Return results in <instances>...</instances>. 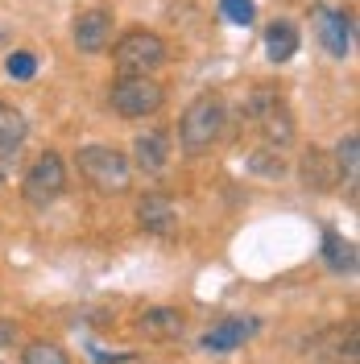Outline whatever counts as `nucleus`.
Masks as SVG:
<instances>
[{"instance_id": "obj_6", "label": "nucleus", "mask_w": 360, "mask_h": 364, "mask_svg": "<svg viewBox=\"0 0 360 364\" xmlns=\"http://www.w3.org/2000/svg\"><path fill=\"white\" fill-rule=\"evenodd\" d=\"M63 191H67V161L54 149H46V154L29 161V170L21 178V195L29 207H50L63 199Z\"/></svg>"}, {"instance_id": "obj_8", "label": "nucleus", "mask_w": 360, "mask_h": 364, "mask_svg": "<svg viewBox=\"0 0 360 364\" xmlns=\"http://www.w3.org/2000/svg\"><path fill=\"white\" fill-rule=\"evenodd\" d=\"M311 17H315L319 46H323L332 58H348V54H352V29H356L352 13H348V9H336V4H315Z\"/></svg>"}, {"instance_id": "obj_19", "label": "nucleus", "mask_w": 360, "mask_h": 364, "mask_svg": "<svg viewBox=\"0 0 360 364\" xmlns=\"http://www.w3.org/2000/svg\"><path fill=\"white\" fill-rule=\"evenodd\" d=\"M21 364H70V356L54 340H33L21 348Z\"/></svg>"}, {"instance_id": "obj_21", "label": "nucleus", "mask_w": 360, "mask_h": 364, "mask_svg": "<svg viewBox=\"0 0 360 364\" xmlns=\"http://www.w3.org/2000/svg\"><path fill=\"white\" fill-rule=\"evenodd\" d=\"M248 166H253L257 174H265V178H277V174L286 170V161H282V154H277V149H257V154L248 158Z\"/></svg>"}, {"instance_id": "obj_18", "label": "nucleus", "mask_w": 360, "mask_h": 364, "mask_svg": "<svg viewBox=\"0 0 360 364\" xmlns=\"http://www.w3.org/2000/svg\"><path fill=\"white\" fill-rule=\"evenodd\" d=\"M332 158H336V166H339V178L348 182V186H356V178H360V136L344 133L336 141V149H332Z\"/></svg>"}, {"instance_id": "obj_22", "label": "nucleus", "mask_w": 360, "mask_h": 364, "mask_svg": "<svg viewBox=\"0 0 360 364\" xmlns=\"http://www.w3.org/2000/svg\"><path fill=\"white\" fill-rule=\"evenodd\" d=\"M224 17L232 25H253L257 9H253V0H224Z\"/></svg>"}, {"instance_id": "obj_2", "label": "nucleus", "mask_w": 360, "mask_h": 364, "mask_svg": "<svg viewBox=\"0 0 360 364\" xmlns=\"http://www.w3.org/2000/svg\"><path fill=\"white\" fill-rule=\"evenodd\" d=\"M228 129V104L224 95L216 91H203L186 104V112L179 120V145L186 154H207Z\"/></svg>"}, {"instance_id": "obj_24", "label": "nucleus", "mask_w": 360, "mask_h": 364, "mask_svg": "<svg viewBox=\"0 0 360 364\" xmlns=\"http://www.w3.org/2000/svg\"><path fill=\"white\" fill-rule=\"evenodd\" d=\"M0 42H4V33H0Z\"/></svg>"}, {"instance_id": "obj_23", "label": "nucleus", "mask_w": 360, "mask_h": 364, "mask_svg": "<svg viewBox=\"0 0 360 364\" xmlns=\"http://www.w3.org/2000/svg\"><path fill=\"white\" fill-rule=\"evenodd\" d=\"M13 340H17V323H13V318H4V315H0V348H9Z\"/></svg>"}, {"instance_id": "obj_17", "label": "nucleus", "mask_w": 360, "mask_h": 364, "mask_svg": "<svg viewBox=\"0 0 360 364\" xmlns=\"http://www.w3.org/2000/svg\"><path fill=\"white\" fill-rule=\"evenodd\" d=\"M323 261L332 273H352L356 269V245L344 240L339 232H323Z\"/></svg>"}, {"instance_id": "obj_11", "label": "nucleus", "mask_w": 360, "mask_h": 364, "mask_svg": "<svg viewBox=\"0 0 360 364\" xmlns=\"http://www.w3.org/2000/svg\"><path fill=\"white\" fill-rule=\"evenodd\" d=\"M298 178H302V186L307 191H315V195H332L339 182V166L336 158H332V149H319V145H311L302 158H298Z\"/></svg>"}, {"instance_id": "obj_20", "label": "nucleus", "mask_w": 360, "mask_h": 364, "mask_svg": "<svg viewBox=\"0 0 360 364\" xmlns=\"http://www.w3.org/2000/svg\"><path fill=\"white\" fill-rule=\"evenodd\" d=\"M4 70H9L17 83H29V79L38 75V58H33L29 50H13V54L4 58Z\"/></svg>"}, {"instance_id": "obj_9", "label": "nucleus", "mask_w": 360, "mask_h": 364, "mask_svg": "<svg viewBox=\"0 0 360 364\" xmlns=\"http://www.w3.org/2000/svg\"><path fill=\"white\" fill-rule=\"evenodd\" d=\"M112 9H104V4H91L83 13H75V21H70V42L79 54H104L108 46H112Z\"/></svg>"}, {"instance_id": "obj_1", "label": "nucleus", "mask_w": 360, "mask_h": 364, "mask_svg": "<svg viewBox=\"0 0 360 364\" xmlns=\"http://www.w3.org/2000/svg\"><path fill=\"white\" fill-rule=\"evenodd\" d=\"M240 116L253 133L265 141V149H286L294 141V112L286 104V95L277 87H253L240 104Z\"/></svg>"}, {"instance_id": "obj_7", "label": "nucleus", "mask_w": 360, "mask_h": 364, "mask_svg": "<svg viewBox=\"0 0 360 364\" xmlns=\"http://www.w3.org/2000/svg\"><path fill=\"white\" fill-rule=\"evenodd\" d=\"M356 356H360V340L352 318L319 331L311 348H307V364H356Z\"/></svg>"}, {"instance_id": "obj_3", "label": "nucleus", "mask_w": 360, "mask_h": 364, "mask_svg": "<svg viewBox=\"0 0 360 364\" xmlns=\"http://www.w3.org/2000/svg\"><path fill=\"white\" fill-rule=\"evenodd\" d=\"M75 166H79L83 182L91 191H100V195H125L133 186L129 154H120L116 145H83L75 154Z\"/></svg>"}, {"instance_id": "obj_12", "label": "nucleus", "mask_w": 360, "mask_h": 364, "mask_svg": "<svg viewBox=\"0 0 360 364\" xmlns=\"http://www.w3.org/2000/svg\"><path fill=\"white\" fill-rule=\"evenodd\" d=\"M170 133L166 129H145V133H137L133 141V158L129 166H137L141 174H162L166 166H170Z\"/></svg>"}, {"instance_id": "obj_13", "label": "nucleus", "mask_w": 360, "mask_h": 364, "mask_svg": "<svg viewBox=\"0 0 360 364\" xmlns=\"http://www.w3.org/2000/svg\"><path fill=\"white\" fill-rule=\"evenodd\" d=\"M257 318H224V323H216L207 336H203V352H232V348H240L248 336H257Z\"/></svg>"}, {"instance_id": "obj_10", "label": "nucleus", "mask_w": 360, "mask_h": 364, "mask_svg": "<svg viewBox=\"0 0 360 364\" xmlns=\"http://www.w3.org/2000/svg\"><path fill=\"white\" fill-rule=\"evenodd\" d=\"M137 228L149 232V236H174L179 232V207H174V199L158 195V191L141 195L137 199Z\"/></svg>"}, {"instance_id": "obj_5", "label": "nucleus", "mask_w": 360, "mask_h": 364, "mask_svg": "<svg viewBox=\"0 0 360 364\" xmlns=\"http://www.w3.org/2000/svg\"><path fill=\"white\" fill-rule=\"evenodd\" d=\"M108 108L120 120H145L166 108V87L154 75H116L108 87Z\"/></svg>"}, {"instance_id": "obj_14", "label": "nucleus", "mask_w": 360, "mask_h": 364, "mask_svg": "<svg viewBox=\"0 0 360 364\" xmlns=\"http://www.w3.org/2000/svg\"><path fill=\"white\" fill-rule=\"evenodd\" d=\"M182 327H186V315L179 306H149L137 315V331H145L154 340H179Z\"/></svg>"}, {"instance_id": "obj_4", "label": "nucleus", "mask_w": 360, "mask_h": 364, "mask_svg": "<svg viewBox=\"0 0 360 364\" xmlns=\"http://www.w3.org/2000/svg\"><path fill=\"white\" fill-rule=\"evenodd\" d=\"M166 63H170V46L154 29H129L112 46L116 75H158Z\"/></svg>"}, {"instance_id": "obj_16", "label": "nucleus", "mask_w": 360, "mask_h": 364, "mask_svg": "<svg viewBox=\"0 0 360 364\" xmlns=\"http://www.w3.org/2000/svg\"><path fill=\"white\" fill-rule=\"evenodd\" d=\"M25 136H29V120H25V112L0 100V158H17L21 145H25Z\"/></svg>"}, {"instance_id": "obj_15", "label": "nucleus", "mask_w": 360, "mask_h": 364, "mask_svg": "<svg viewBox=\"0 0 360 364\" xmlns=\"http://www.w3.org/2000/svg\"><path fill=\"white\" fill-rule=\"evenodd\" d=\"M298 46H302V33H298L294 21L277 17V21L265 25V58L270 63H290L294 54H298Z\"/></svg>"}]
</instances>
